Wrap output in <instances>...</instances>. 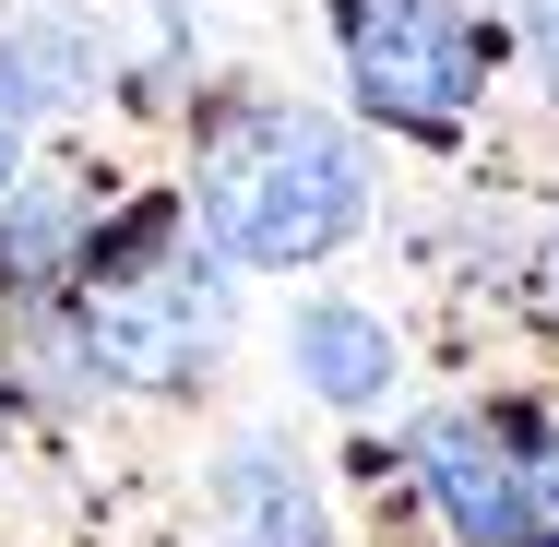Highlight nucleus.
Listing matches in <instances>:
<instances>
[{"instance_id": "1", "label": "nucleus", "mask_w": 559, "mask_h": 547, "mask_svg": "<svg viewBox=\"0 0 559 547\" xmlns=\"http://www.w3.org/2000/svg\"><path fill=\"white\" fill-rule=\"evenodd\" d=\"M369 215V167L310 108H238L191 167V226L226 262H322Z\"/></svg>"}, {"instance_id": "8", "label": "nucleus", "mask_w": 559, "mask_h": 547, "mask_svg": "<svg viewBox=\"0 0 559 547\" xmlns=\"http://www.w3.org/2000/svg\"><path fill=\"white\" fill-rule=\"evenodd\" d=\"M24 119H36V84H24V60H12V36H0V191H12V167H24Z\"/></svg>"}, {"instance_id": "10", "label": "nucleus", "mask_w": 559, "mask_h": 547, "mask_svg": "<svg viewBox=\"0 0 559 547\" xmlns=\"http://www.w3.org/2000/svg\"><path fill=\"white\" fill-rule=\"evenodd\" d=\"M536 48H548V60H559V0H536Z\"/></svg>"}, {"instance_id": "4", "label": "nucleus", "mask_w": 559, "mask_h": 547, "mask_svg": "<svg viewBox=\"0 0 559 547\" xmlns=\"http://www.w3.org/2000/svg\"><path fill=\"white\" fill-rule=\"evenodd\" d=\"M417 488L452 524V547H536V464L500 417H429L417 429Z\"/></svg>"}, {"instance_id": "9", "label": "nucleus", "mask_w": 559, "mask_h": 547, "mask_svg": "<svg viewBox=\"0 0 559 547\" xmlns=\"http://www.w3.org/2000/svg\"><path fill=\"white\" fill-rule=\"evenodd\" d=\"M536 536H559V429H548V452H536Z\"/></svg>"}, {"instance_id": "7", "label": "nucleus", "mask_w": 559, "mask_h": 547, "mask_svg": "<svg viewBox=\"0 0 559 547\" xmlns=\"http://www.w3.org/2000/svg\"><path fill=\"white\" fill-rule=\"evenodd\" d=\"M84 250V191L72 179H12L0 191V286H60Z\"/></svg>"}, {"instance_id": "6", "label": "nucleus", "mask_w": 559, "mask_h": 547, "mask_svg": "<svg viewBox=\"0 0 559 547\" xmlns=\"http://www.w3.org/2000/svg\"><path fill=\"white\" fill-rule=\"evenodd\" d=\"M215 512L238 547H334V524H322V500H310V476L274 452V440H238L215 476Z\"/></svg>"}, {"instance_id": "2", "label": "nucleus", "mask_w": 559, "mask_h": 547, "mask_svg": "<svg viewBox=\"0 0 559 547\" xmlns=\"http://www.w3.org/2000/svg\"><path fill=\"white\" fill-rule=\"evenodd\" d=\"M226 345V274L203 262H108L96 298L72 310V369H96L119 393H179Z\"/></svg>"}, {"instance_id": "3", "label": "nucleus", "mask_w": 559, "mask_h": 547, "mask_svg": "<svg viewBox=\"0 0 559 547\" xmlns=\"http://www.w3.org/2000/svg\"><path fill=\"white\" fill-rule=\"evenodd\" d=\"M334 24H345V60H357V96L381 119L441 131V119H464L476 84H488V36H476L452 0H334Z\"/></svg>"}, {"instance_id": "5", "label": "nucleus", "mask_w": 559, "mask_h": 547, "mask_svg": "<svg viewBox=\"0 0 559 547\" xmlns=\"http://www.w3.org/2000/svg\"><path fill=\"white\" fill-rule=\"evenodd\" d=\"M286 369H298L322 405H381L393 369H405V345H393V322H369V310H345V298H310V310L286 322Z\"/></svg>"}]
</instances>
